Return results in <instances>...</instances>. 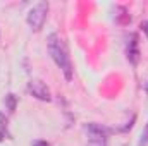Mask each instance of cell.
Segmentation results:
<instances>
[{"mask_svg":"<svg viewBox=\"0 0 148 146\" xmlns=\"http://www.w3.org/2000/svg\"><path fill=\"white\" fill-rule=\"evenodd\" d=\"M48 52L53 59V62L57 64V67L64 72L66 79L71 81L73 79V65H71V59H69V50L67 45L62 38L59 36L57 33H52L48 36Z\"/></svg>","mask_w":148,"mask_h":146,"instance_id":"cell-1","label":"cell"},{"mask_svg":"<svg viewBox=\"0 0 148 146\" xmlns=\"http://www.w3.org/2000/svg\"><path fill=\"white\" fill-rule=\"evenodd\" d=\"M48 14V3L47 2H38L36 5L28 12V24L31 26L33 31H40L47 21Z\"/></svg>","mask_w":148,"mask_h":146,"instance_id":"cell-2","label":"cell"},{"mask_svg":"<svg viewBox=\"0 0 148 146\" xmlns=\"http://www.w3.org/2000/svg\"><path fill=\"white\" fill-rule=\"evenodd\" d=\"M28 91H29L35 98L41 100V102H50V100H52V95H50L48 86H47L43 81H40V79H33V81L28 83Z\"/></svg>","mask_w":148,"mask_h":146,"instance_id":"cell-3","label":"cell"},{"mask_svg":"<svg viewBox=\"0 0 148 146\" xmlns=\"http://www.w3.org/2000/svg\"><path fill=\"white\" fill-rule=\"evenodd\" d=\"M126 53H127V60H129L133 65H136L138 60H140V48H138V36H136V35H131V40H129V43H127Z\"/></svg>","mask_w":148,"mask_h":146,"instance_id":"cell-4","label":"cell"},{"mask_svg":"<svg viewBox=\"0 0 148 146\" xmlns=\"http://www.w3.org/2000/svg\"><path fill=\"white\" fill-rule=\"evenodd\" d=\"M84 131H88L90 134H98V136H109V134H112V132H114L110 127L102 126V124H95V122L86 124V126H84Z\"/></svg>","mask_w":148,"mask_h":146,"instance_id":"cell-5","label":"cell"},{"mask_svg":"<svg viewBox=\"0 0 148 146\" xmlns=\"http://www.w3.org/2000/svg\"><path fill=\"white\" fill-rule=\"evenodd\" d=\"M86 146H107V136L90 134V139H88V145Z\"/></svg>","mask_w":148,"mask_h":146,"instance_id":"cell-6","label":"cell"},{"mask_svg":"<svg viewBox=\"0 0 148 146\" xmlns=\"http://www.w3.org/2000/svg\"><path fill=\"white\" fill-rule=\"evenodd\" d=\"M5 107H7L9 112H14L16 107H17V96L12 95V93H9V95L5 96Z\"/></svg>","mask_w":148,"mask_h":146,"instance_id":"cell-7","label":"cell"},{"mask_svg":"<svg viewBox=\"0 0 148 146\" xmlns=\"http://www.w3.org/2000/svg\"><path fill=\"white\" fill-rule=\"evenodd\" d=\"M138 146H148V122H147V126H145V129H143V132H141V136H140Z\"/></svg>","mask_w":148,"mask_h":146,"instance_id":"cell-8","label":"cell"},{"mask_svg":"<svg viewBox=\"0 0 148 146\" xmlns=\"http://www.w3.org/2000/svg\"><path fill=\"white\" fill-rule=\"evenodd\" d=\"M117 23H119V24H127V23H131V16L126 12V9H122V14L117 17Z\"/></svg>","mask_w":148,"mask_h":146,"instance_id":"cell-9","label":"cell"},{"mask_svg":"<svg viewBox=\"0 0 148 146\" xmlns=\"http://www.w3.org/2000/svg\"><path fill=\"white\" fill-rule=\"evenodd\" d=\"M140 28H141V31L147 35V38H148V21H143L141 24H140Z\"/></svg>","mask_w":148,"mask_h":146,"instance_id":"cell-10","label":"cell"},{"mask_svg":"<svg viewBox=\"0 0 148 146\" xmlns=\"http://www.w3.org/2000/svg\"><path fill=\"white\" fill-rule=\"evenodd\" d=\"M33 146H50V143H47V141H41V139H38V141H33Z\"/></svg>","mask_w":148,"mask_h":146,"instance_id":"cell-11","label":"cell"},{"mask_svg":"<svg viewBox=\"0 0 148 146\" xmlns=\"http://www.w3.org/2000/svg\"><path fill=\"white\" fill-rule=\"evenodd\" d=\"M2 139H3V132H0V141H2Z\"/></svg>","mask_w":148,"mask_h":146,"instance_id":"cell-12","label":"cell"},{"mask_svg":"<svg viewBox=\"0 0 148 146\" xmlns=\"http://www.w3.org/2000/svg\"><path fill=\"white\" fill-rule=\"evenodd\" d=\"M147 93H148V84H147Z\"/></svg>","mask_w":148,"mask_h":146,"instance_id":"cell-13","label":"cell"}]
</instances>
